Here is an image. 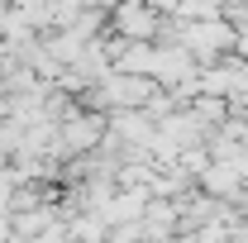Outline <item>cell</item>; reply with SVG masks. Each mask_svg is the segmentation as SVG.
<instances>
[{
    "mask_svg": "<svg viewBox=\"0 0 248 243\" xmlns=\"http://www.w3.org/2000/svg\"><path fill=\"white\" fill-rule=\"evenodd\" d=\"M115 24L124 29V38H157L162 15H157L148 0H124L120 10H115Z\"/></svg>",
    "mask_w": 248,
    "mask_h": 243,
    "instance_id": "obj_1",
    "label": "cell"
},
{
    "mask_svg": "<svg viewBox=\"0 0 248 243\" xmlns=\"http://www.w3.org/2000/svg\"><path fill=\"white\" fill-rule=\"evenodd\" d=\"M100 129H105L100 120H81V124H72V129H67V138H72L67 148H95V138H100Z\"/></svg>",
    "mask_w": 248,
    "mask_h": 243,
    "instance_id": "obj_2",
    "label": "cell"
}]
</instances>
